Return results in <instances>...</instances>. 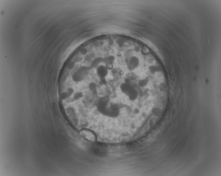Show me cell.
Listing matches in <instances>:
<instances>
[{
    "label": "cell",
    "instance_id": "7a4b0ae2",
    "mask_svg": "<svg viewBox=\"0 0 221 176\" xmlns=\"http://www.w3.org/2000/svg\"><path fill=\"white\" fill-rule=\"evenodd\" d=\"M97 72L99 75L101 77H104L107 75L108 70L106 67L101 66L98 67Z\"/></svg>",
    "mask_w": 221,
    "mask_h": 176
},
{
    "label": "cell",
    "instance_id": "6da1fadb",
    "mask_svg": "<svg viewBox=\"0 0 221 176\" xmlns=\"http://www.w3.org/2000/svg\"><path fill=\"white\" fill-rule=\"evenodd\" d=\"M139 61L138 58L135 56H133L131 58L129 62V66L131 70L135 69L138 66Z\"/></svg>",
    "mask_w": 221,
    "mask_h": 176
}]
</instances>
